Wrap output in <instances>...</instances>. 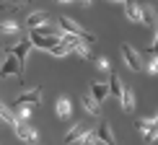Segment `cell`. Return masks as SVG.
<instances>
[{
    "label": "cell",
    "mask_w": 158,
    "mask_h": 145,
    "mask_svg": "<svg viewBox=\"0 0 158 145\" xmlns=\"http://www.w3.org/2000/svg\"><path fill=\"white\" fill-rule=\"evenodd\" d=\"M13 132H16L18 140H26V143H34L36 140V130L31 127L26 119H18L16 124H13Z\"/></svg>",
    "instance_id": "6"
},
{
    "label": "cell",
    "mask_w": 158,
    "mask_h": 145,
    "mask_svg": "<svg viewBox=\"0 0 158 145\" xmlns=\"http://www.w3.org/2000/svg\"><path fill=\"white\" fill-rule=\"evenodd\" d=\"M57 117H60V119H70V114H73V106H70V98L68 96H60L57 98Z\"/></svg>",
    "instance_id": "14"
},
{
    "label": "cell",
    "mask_w": 158,
    "mask_h": 145,
    "mask_svg": "<svg viewBox=\"0 0 158 145\" xmlns=\"http://www.w3.org/2000/svg\"><path fill=\"white\" fill-rule=\"evenodd\" d=\"M42 85H36V88H31V91H23L21 96L16 98V101H21V104H31V106H36L39 101H42Z\"/></svg>",
    "instance_id": "9"
},
{
    "label": "cell",
    "mask_w": 158,
    "mask_h": 145,
    "mask_svg": "<svg viewBox=\"0 0 158 145\" xmlns=\"http://www.w3.org/2000/svg\"><path fill=\"white\" fill-rule=\"evenodd\" d=\"M83 132H85V127H81V124H78V127H73L68 135H65V143H78V140L83 137Z\"/></svg>",
    "instance_id": "21"
},
{
    "label": "cell",
    "mask_w": 158,
    "mask_h": 145,
    "mask_svg": "<svg viewBox=\"0 0 158 145\" xmlns=\"http://www.w3.org/2000/svg\"><path fill=\"white\" fill-rule=\"evenodd\" d=\"M135 104H137L135 91H132V88H124V96H122V109L130 114V111H135Z\"/></svg>",
    "instance_id": "15"
},
{
    "label": "cell",
    "mask_w": 158,
    "mask_h": 145,
    "mask_svg": "<svg viewBox=\"0 0 158 145\" xmlns=\"http://www.w3.org/2000/svg\"><path fill=\"white\" fill-rule=\"evenodd\" d=\"M31 104H21V101H13V114H16V119H29L31 117Z\"/></svg>",
    "instance_id": "16"
},
{
    "label": "cell",
    "mask_w": 158,
    "mask_h": 145,
    "mask_svg": "<svg viewBox=\"0 0 158 145\" xmlns=\"http://www.w3.org/2000/svg\"><path fill=\"white\" fill-rule=\"evenodd\" d=\"M60 29H62V31H68V34H75V36H81L83 42H88V44H94V42H96V36L91 34V31H85L81 23H75L70 16H62V18H60Z\"/></svg>",
    "instance_id": "2"
},
{
    "label": "cell",
    "mask_w": 158,
    "mask_h": 145,
    "mask_svg": "<svg viewBox=\"0 0 158 145\" xmlns=\"http://www.w3.org/2000/svg\"><path fill=\"white\" fill-rule=\"evenodd\" d=\"M122 57H124V62H127L130 70H135V72L145 70V60H143V55H140V52H135L130 44H122Z\"/></svg>",
    "instance_id": "4"
},
{
    "label": "cell",
    "mask_w": 158,
    "mask_h": 145,
    "mask_svg": "<svg viewBox=\"0 0 158 145\" xmlns=\"http://www.w3.org/2000/svg\"><path fill=\"white\" fill-rule=\"evenodd\" d=\"M96 68L101 70V72H109V60H106V57H98V60H96Z\"/></svg>",
    "instance_id": "23"
},
{
    "label": "cell",
    "mask_w": 158,
    "mask_h": 145,
    "mask_svg": "<svg viewBox=\"0 0 158 145\" xmlns=\"http://www.w3.org/2000/svg\"><path fill=\"white\" fill-rule=\"evenodd\" d=\"M0 122H8V124H16V114H13V106H8V104L0 101Z\"/></svg>",
    "instance_id": "20"
},
{
    "label": "cell",
    "mask_w": 158,
    "mask_h": 145,
    "mask_svg": "<svg viewBox=\"0 0 158 145\" xmlns=\"http://www.w3.org/2000/svg\"><path fill=\"white\" fill-rule=\"evenodd\" d=\"M124 13L132 23H143V5H137L135 0H124Z\"/></svg>",
    "instance_id": "7"
},
{
    "label": "cell",
    "mask_w": 158,
    "mask_h": 145,
    "mask_svg": "<svg viewBox=\"0 0 158 145\" xmlns=\"http://www.w3.org/2000/svg\"><path fill=\"white\" fill-rule=\"evenodd\" d=\"M0 36H13V39H18V23L13 21H3L0 23Z\"/></svg>",
    "instance_id": "18"
},
{
    "label": "cell",
    "mask_w": 158,
    "mask_h": 145,
    "mask_svg": "<svg viewBox=\"0 0 158 145\" xmlns=\"http://www.w3.org/2000/svg\"><path fill=\"white\" fill-rule=\"evenodd\" d=\"M55 3H70V0H55Z\"/></svg>",
    "instance_id": "26"
},
{
    "label": "cell",
    "mask_w": 158,
    "mask_h": 145,
    "mask_svg": "<svg viewBox=\"0 0 158 145\" xmlns=\"http://www.w3.org/2000/svg\"><path fill=\"white\" fill-rule=\"evenodd\" d=\"M140 135L145 143H153L158 137V117H148V119L140 122Z\"/></svg>",
    "instance_id": "5"
},
{
    "label": "cell",
    "mask_w": 158,
    "mask_h": 145,
    "mask_svg": "<svg viewBox=\"0 0 158 145\" xmlns=\"http://www.w3.org/2000/svg\"><path fill=\"white\" fill-rule=\"evenodd\" d=\"M42 23H49V13L34 10V13H29V16H26V26H29V29H39Z\"/></svg>",
    "instance_id": "10"
},
{
    "label": "cell",
    "mask_w": 158,
    "mask_h": 145,
    "mask_svg": "<svg viewBox=\"0 0 158 145\" xmlns=\"http://www.w3.org/2000/svg\"><path fill=\"white\" fill-rule=\"evenodd\" d=\"M91 93H94L98 101H104V98H106L111 91H109V83H104V81H96L94 85H91Z\"/></svg>",
    "instance_id": "17"
},
{
    "label": "cell",
    "mask_w": 158,
    "mask_h": 145,
    "mask_svg": "<svg viewBox=\"0 0 158 145\" xmlns=\"http://www.w3.org/2000/svg\"><path fill=\"white\" fill-rule=\"evenodd\" d=\"M148 60H145V68L150 72H158V55H145Z\"/></svg>",
    "instance_id": "22"
},
{
    "label": "cell",
    "mask_w": 158,
    "mask_h": 145,
    "mask_svg": "<svg viewBox=\"0 0 158 145\" xmlns=\"http://www.w3.org/2000/svg\"><path fill=\"white\" fill-rule=\"evenodd\" d=\"M124 88H127V85L122 83V78L117 75V72H114V75H109V91L114 93V98H119V101H122V96H124Z\"/></svg>",
    "instance_id": "12"
},
{
    "label": "cell",
    "mask_w": 158,
    "mask_h": 145,
    "mask_svg": "<svg viewBox=\"0 0 158 145\" xmlns=\"http://www.w3.org/2000/svg\"><path fill=\"white\" fill-rule=\"evenodd\" d=\"M78 3H81V5H91V3H94V0H78Z\"/></svg>",
    "instance_id": "25"
},
{
    "label": "cell",
    "mask_w": 158,
    "mask_h": 145,
    "mask_svg": "<svg viewBox=\"0 0 158 145\" xmlns=\"http://www.w3.org/2000/svg\"><path fill=\"white\" fill-rule=\"evenodd\" d=\"M111 3H122V5H124V0H111Z\"/></svg>",
    "instance_id": "27"
},
{
    "label": "cell",
    "mask_w": 158,
    "mask_h": 145,
    "mask_svg": "<svg viewBox=\"0 0 158 145\" xmlns=\"http://www.w3.org/2000/svg\"><path fill=\"white\" fill-rule=\"evenodd\" d=\"M0 75L3 78H8V75H18L21 78L23 75V65H21V60H18L13 52H5V60H3V65H0Z\"/></svg>",
    "instance_id": "3"
},
{
    "label": "cell",
    "mask_w": 158,
    "mask_h": 145,
    "mask_svg": "<svg viewBox=\"0 0 158 145\" xmlns=\"http://www.w3.org/2000/svg\"><path fill=\"white\" fill-rule=\"evenodd\" d=\"M31 44H34L36 49H42V52H49V55H55V57H65V55H70L68 44H65L60 36H44V34H39V31H31Z\"/></svg>",
    "instance_id": "1"
},
{
    "label": "cell",
    "mask_w": 158,
    "mask_h": 145,
    "mask_svg": "<svg viewBox=\"0 0 158 145\" xmlns=\"http://www.w3.org/2000/svg\"><path fill=\"white\" fill-rule=\"evenodd\" d=\"M31 47H34V44H31V36H29V39H21L18 44H13L10 52L21 60V65H26V57H29V49H31Z\"/></svg>",
    "instance_id": "8"
},
{
    "label": "cell",
    "mask_w": 158,
    "mask_h": 145,
    "mask_svg": "<svg viewBox=\"0 0 158 145\" xmlns=\"http://www.w3.org/2000/svg\"><path fill=\"white\" fill-rule=\"evenodd\" d=\"M26 3V0H0V5H3V8H5V5H10V8H18V5H23Z\"/></svg>",
    "instance_id": "24"
},
{
    "label": "cell",
    "mask_w": 158,
    "mask_h": 145,
    "mask_svg": "<svg viewBox=\"0 0 158 145\" xmlns=\"http://www.w3.org/2000/svg\"><path fill=\"white\" fill-rule=\"evenodd\" d=\"M81 104H83V109L88 111V114H101V104H98V98L94 96V93H85V96H81Z\"/></svg>",
    "instance_id": "11"
},
{
    "label": "cell",
    "mask_w": 158,
    "mask_h": 145,
    "mask_svg": "<svg viewBox=\"0 0 158 145\" xmlns=\"http://www.w3.org/2000/svg\"><path fill=\"white\" fill-rule=\"evenodd\" d=\"M96 132H98V140L101 143H114V130L109 127V122H101Z\"/></svg>",
    "instance_id": "19"
},
{
    "label": "cell",
    "mask_w": 158,
    "mask_h": 145,
    "mask_svg": "<svg viewBox=\"0 0 158 145\" xmlns=\"http://www.w3.org/2000/svg\"><path fill=\"white\" fill-rule=\"evenodd\" d=\"M143 23H145L150 31H156V29H158V13L150 8V5H143Z\"/></svg>",
    "instance_id": "13"
}]
</instances>
